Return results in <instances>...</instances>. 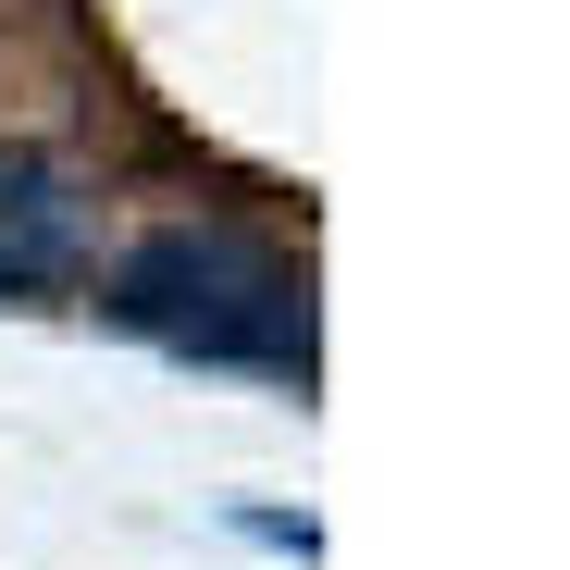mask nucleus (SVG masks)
<instances>
[{"mask_svg":"<svg viewBox=\"0 0 570 570\" xmlns=\"http://www.w3.org/2000/svg\"><path fill=\"white\" fill-rule=\"evenodd\" d=\"M112 323L174 360L311 385V273L285 248H261L248 224H149L112 261Z\"/></svg>","mask_w":570,"mask_h":570,"instance_id":"1","label":"nucleus"},{"mask_svg":"<svg viewBox=\"0 0 570 570\" xmlns=\"http://www.w3.org/2000/svg\"><path fill=\"white\" fill-rule=\"evenodd\" d=\"M87 285V199L38 149H0V298H62Z\"/></svg>","mask_w":570,"mask_h":570,"instance_id":"2","label":"nucleus"}]
</instances>
